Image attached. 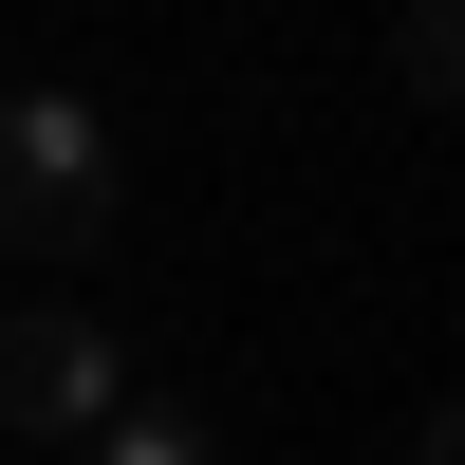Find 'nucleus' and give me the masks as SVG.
I'll return each mask as SVG.
<instances>
[{"instance_id": "nucleus-1", "label": "nucleus", "mask_w": 465, "mask_h": 465, "mask_svg": "<svg viewBox=\"0 0 465 465\" xmlns=\"http://www.w3.org/2000/svg\"><path fill=\"white\" fill-rule=\"evenodd\" d=\"M0 242L19 261H94L112 242V131L74 94H0Z\"/></svg>"}, {"instance_id": "nucleus-2", "label": "nucleus", "mask_w": 465, "mask_h": 465, "mask_svg": "<svg viewBox=\"0 0 465 465\" xmlns=\"http://www.w3.org/2000/svg\"><path fill=\"white\" fill-rule=\"evenodd\" d=\"M112 410H131L112 391V335L74 317V298H19V317H0V429L19 447H94Z\"/></svg>"}, {"instance_id": "nucleus-3", "label": "nucleus", "mask_w": 465, "mask_h": 465, "mask_svg": "<svg viewBox=\"0 0 465 465\" xmlns=\"http://www.w3.org/2000/svg\"><path fill=\"white\" fill-rule=\"evenodd\" d=\"M74 465H223V447H205V410H112Z\"/></svg>"}]
</instances>
